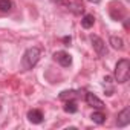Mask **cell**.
<instances>
[{
    "mask_svg": "<svg viewBox=\"0 0 130 130\" xmlns=\"http://www.w3.org/2000/svg\"><path fill=\"white\" fill-rule=\"evenodd\" d=\"M40 57H41L40 47H29V49L23 54V58H22V66H23V69H25V71L32 69L35 64L38 63Z\"/></svg>",
    "mask_w": 130,
    "mask_h": 130,
    "instance_id": "obj_1",
    "label": "cell"
},
{
    "mask_svg": "<svg viewBox=\"0 0 130 130\" xmlns=\"http://www.w3.org/2000/svg\"><path fill=\"white\" fill-rule=\"evenodd\" d=\"M128 77H130V61L122 58L115 66V80L122 84V83L128 81Z\"/></svg>",
    "mask_w": 130,
    "mask_h": 130,
    "instance_id": "obj_2",
    "label": "cell"
},
{
    "mask_svg": "<svg viewBox=\"0 0 130 130\" xmlns=\"http://www.w3.org/2000/svg\"><path fill=\"white\" fill-rule=\"evenodd\" d=\"M54 60L57 63H60L63 68H68V66H71V64H72V57L66 51H58V52H55L54 54Z\"/></svg>",
    "mask_w": 130,
    "mask_h": 130,
    "instance_id": "obj_3",
    "label": "cell"
},
{
    "mask_svg": "<svg viewBox=\"0 0 130 130\" xmlns=\"http://www.w3.org/2000/svg\"><path fill=\"white\" fill-rule=\"evenodd\" d=\"M60 3L64 5L68 9H71L74 14H81L84 11V6L81 2H78V0H60Z\"/></svg>",
    "mask_w": 130,
    "mask_h": 130,
    "instance_id": "obj_4",
    "label": "cell"
},
{
    "mask_svg": "<svg viewBox=\"0 0 130 130\" xmlns=\"http://www.w3.org/2000/svg\"><path fill=\"white\" fill-rule=\"evenodd\" d=\"M90 41H92V46H93L95 52H96L100 57H104V55L107 54L106 44H104V41H103L100 37H96V35H90Z\"/></svg>",
    "mask_w": 130,
    "mask_h": 130,
    "instance_id": "obj_5",
    "label": "cell"
},
{
    "mask_svg": "<svg viewBox=\"0 0 130 130\" xmlns=\"http://www.w3.org/2000/svg\"><path fill=\"white\" fill-rule=\"evenodd\" d=\"M128 122H130V107H125V109H122V110L118 113L116 124H118L119 127H125Z\"/></svg>",
    "mask_w": 130,
    "mask_h": 130,
    "instance_id": "obj_6",
    "label": "cell"
},
{
    "mask_svg": "<svg viewBox=\"0 0 130 130\" xmlns=\"http://www.w3.org/2000/svg\"><path fill=\"white\" fill-rule=\"evenodd\" d=\"M86 101H87L89 106H92L95 109H103L104 107V103L96 95H93V93H86Z\"/></svg>",
    "mask_w": 130,
    "mask_h": 130,
    "instance_id": "obj_7",
    "label": "cell"
},
{
    "mask_svg": "<svg viewBox=\"0 0 130 130\" xmlns=\"http://www.w3.org/2000/svg\"><path fill=\"white\" fill-rule=\"evenodd\" d=\"M28 119H29L32 124H40V122L43 121V113H41L40 110H37V109H32V110L28 112Z\"/></svg>",
    "mask_w": 130,
    "mask_h": 130,
    "instance_id": "obj_8",
    "label": "cell"
},
{
    "mask_svg": "<svg viewBox=\"0 0 130 130\" xmlns=\"http://www.w3.org/2000/svg\"><path fill=\"white\" fill-rule=\"evenodd\" d=\"M78 93H80V92H77V90H63V92L60 93V100H63V101L75 100V98H78V96H80Z\"/></svg>",
    "mask_w": 130,
    "mask_h": 130,
    "instance_id": "obj_9",
    "label": "cell"
},
{
    "mask_svg": "<svg viewBox=\"0 0 130 130\" xmlns=\"http://www.w3.org/2000/svg\"><path fill=\"white\" fill-rule=\"evenodd\" d=\"M93 23H95V17H93V15H90V14H86V15L81 19V26H83V28H86V29L92 28V26H93Z\"/></svg>",
    "mask_w": 130,
    "mask_h": 130,
    "instance_id": "obj_10",
    "label": "cell"
},
{
    "mask_svg": "<svg viewBox=\"0 0 130 130\" xmlns=\"http://www.w3.org/2000/svg\"><path fill=\"white\" fill-rule=\"evenodd\" d=\"M64 112L66 113H75L77 110H78V107H77V103L74 101V100H69V101H66V104H64Z\"/></svg>",
    "mask_w": 130,
    "mask_h": 130,
    "instance_id": "obj_11",
    "label": "cell"
},
{
    "mask_svg": "<svg viewBox=\"0 0 130 130\" xmlns=\"http://www.w3.org/2000/svg\"><path fill=\"white\" fill-rule=\"evenodd\" d=\"M90 119H92L93 122H96V124H103V122L106 121V115H104L103 112H93V113L90 115Z\"/></svg>",
    "mask_w": 130,
    "mask_h": 130,
    "instance_id": "obj_12",
    "label": "cell"
},
{
    "mask_svg": "<svg viewBox=\"0 0 130 130\" xmlns=\"http://www.w3.org/2000/svg\"><path fill=\"white\" fill-rule=\"evenodd\" d=\"M110 44H112V47L113 49H122L124 47V43H122V38H119V37H110Z\"/></svg>",
    "mask_w": 130,
    "mask_h": 130,
    "instance_id": "obj_13",
    "label": "cell"
},
{
    "mask_svg": "<svg viewBox=\"0 0 130 130\" xmlns=\"http://www.w3.org/2000/svg\"><path fill=\"white\" fill-rule=\"evenodd\" d=\"M12 9V2L11 0H0V11L2 12H9Z\"/></svg>",
    "mask_w": 130,
    "mask_h": 130,
    "instance_id": "obj_14",
    "label": "cell"
},
{
    "mask_svg": "<svg viewBox=\"0 0 130 130\" xmlns=\"http://www.w3.org/2000/svg\"><path fill=\"white\" fill-rule=\"evenodd\" d=\"M64 43H71V37H64Z\"/></svg>",
    "mask_w": 130,
    "mask_h": 130,
    "instance_id": "obj_15",
    "label": "cell"
},
{
    "mask_svg": "<svg viewBox=\"0 0 130 130\" xmlns=\"http://www.w3.org/2000/svg\"><path fill=\"white\" fill-rule=\"evenodd\" d=\"M87 2H90V3H100V0H87Z\"/></svg>",
    "mask_w": 130,
    "mask_h": 130,
    "instance_id": "obj_16",
    "label": "cell"
}]
</instances>
